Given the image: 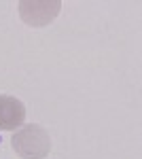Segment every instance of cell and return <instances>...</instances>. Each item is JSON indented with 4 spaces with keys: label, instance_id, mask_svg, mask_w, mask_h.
Wrapping results in <instances>:
<instances>
[{
    "label": "cell",
    "instance_id": "3",
    "mask_svg": "<svg viewBox=\"0 0 142 159\" xmlns=\"http://www.w3.org/2000/svg\"><path fill=\"white\" fill-rule=\"evenodd\" d=\"M25 121V106L21 100L0 93V129L11 132L19 129Z\"/></svg>",
    "mask_w": 142,
    "mask_h": 159
},
{
    "label": "cell",
    "instance_id": "1",
    "mask_svg": "<svg viewBox=\"0 0 142 159\" xmlns=\"http://www.w3.org/2000/svg\"><path fill=\"white\" fill-rule=\"evenodd\" d=\"M13 151L21 159H45L51 151V138L43 125H21L13 134Z\"/></svg>",
    "mask_w": 142,
    "mask_h": 159
},
{
    "label": "cell",
    "instance_id": "2",
    "mask_svg": "<svg viewBox=\"0 0 142 159\" xmlns=\"http://www.w3.org/2000/svg\"><path fill=\"white\" fill-rule=\"evenodd\" d=\"M19 17L30 28H45L59 15L62 0H21Z\"/></svg>",
    "mask_w": 142,
    "mask_h": 159
}]
</instances>
